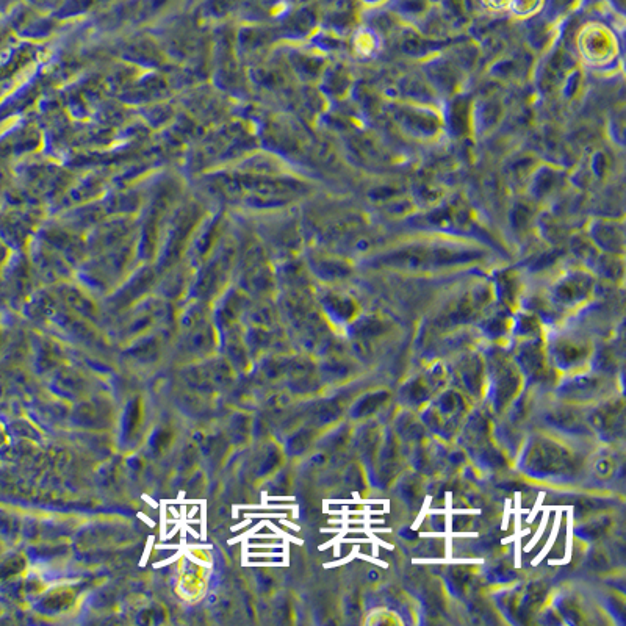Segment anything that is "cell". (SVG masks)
Masks as SVG:
<instances>
[{
    "label": "cell",
    "mask_w": 626,
    "mask_h": 626,
    "mask_svg": "<svg viewBox=\"0 0 626 626\" xmlns=\"http://www.w3.org/2000/svg\"><path fill=\"white\" fill-rule=\"evenodd\" d=\"M511 5L519 13H531L540 5V0H511Z\"/></svg>",
    "instance_id": "6da1fadb"
},
{
    "label": "cell",
    "mask_w": 626,
    "mask_h": 626,
    "mask_svg": "<svg viewBox=\"0 0 626 626\" xmlns=\"http://www.w3.org/2000/svg\"><path fill=\"white\" fill-rule=\"evenodd\" d=\"M487 5H492L493 8H504L511 4V0H486Z\"/></svg>",
    "instance_id": "7a4b0ae2"
}]
</instances>
